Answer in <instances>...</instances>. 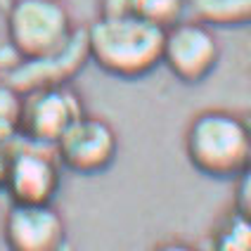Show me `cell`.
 Returning <instances> with one entry per match:
<instances>
[{
  "label": "cell",
  "mask_w": 251,
  "mask_h": 251,
  "mask_svg": "<svg viewBox=\"0 0 251 251\" xmlns=\"http://www.w3.org/2000/svg\"><path fill=\"white\" fill-rule=\"evenodd\" d=\"M164 28L150 24L138 14L95 17L85 26L90 62L107 76L138 81L161 67Z\"/></svg>",
  "instance_id": "obj_1"
},
{
  "label": "cell",
  "mask_w": 251,
  "mask_h": 251,
  "mask_svg": "<svg viewBox=\"0 0 251 251\" xmlns=\"http://www.w3.org/2000/svg\"><path fill=\"white\" fill-rule=\"evenodd\" d=\"M185 156L206 178L235 180L251 164V121L221 107L197 112L185 128Z\"/></svg>",
  "instance_id": "obj_2"
},
{
  "label": "cell",
  "mask_w": 251,
  "mask_h": 251,
  "mask_svg": "<svg viewBox=\"0 0 251 251\" xmlns=\"http://www.w3.org/2000/svg\"><path fill=\"white\" fill-rule=\"evenodd\" d=\"M2 14L5 36L22 62L62 50L78 28L67 0H12Z\"/></svg>",
  "instance_id": "obj_3"
},
{
  "label": "cell",
  "mask_w": 251,
  "mask_h": 251,
  "mask_svg": "<svg viewBox=\"0 0 251 251\" xmlns=\"http://www.w3.org/2000/svg\"><path fill=\"white\" fill-rule=\"evenodd\" d=\"M223 48L216 28L185 17L164 33L161 67L185 85H199L209 78L221 64Z\"/></svg>",
  "instance_id": "obj_4"
},
{
  "label": "cell",
  "mask_w": 251,
  "mask_h": 251,
  "mask_svg": "<svg viewBox=\"0 0 251 251\" xmlns=\"http://www.w3.org/2000/svg\"><path fill=\"white\" fill-rule=\"evenodd\" d=\"M59 187L62 166L50 147L31 145L24 140L10 145V164L2 190L12 204H55Z\"/></svg>",
  "instance_id": "obj_5"
},
{
  "label": "cell",
  "mask_w": 251,
  "mask_h": 251,
  "mask_svg": "<svg viewBox=\"0 0 251 251\" xmlns=\"http://www.w3.org/2000/svg\"><path fill=\"white\" fill-rule=\"evenodd\" d=\"M85 114V102L74 85H55L24 93L19 140L55 147L71 126Z\"/></svg>",
  "instance_id": "obj_6"
},
{
  "label": "cell",
  "mask_w": 251,
  "mask_h": 251,
  "mask_svg": "<svg viewBox=\"0 0 251 251\" xmlns=\"http://www.w3.org/2000/svg\"><path fill=\"white\" fill-rule=\"evenodd\" d=\"M59 166L76 176H100L119 156V133L107 119L85 112L52 147Z\"/></svg>",
  "instance_id": "obj_7"
},
{
  "label": "cell",
  "mask_w": 251,
  "mask_h": 251,
  "mask_svg": "<svg viewBox=\"0 0 251 251\" xmlns=\"http://www.w3.org/2000/svg\"><path fill=\"white\" fill-rule=\"evenodd\" d=\"M7 251H67L69 230L55 204H12L2 218Z\"/></svg>",
  "instance_id": "obj_8"
},
{
  "label": "cell",
  "mask_w": 251,
  "mask_h": 251,
  "mask_svg": "<svg viewBox=\"0 0 251 251\" xmlns=\"http://www.w3.org/2000/svg\"><path fill=\"white\" fill-rule=\"evenodd\" d=\"M88 64H90V57H88V43H85V26H78L62 50L38 57V59H24L2 78L24 95L41 88L71 85L74 78Z\"/></svg>",
  "instance_id": "obj_9"
},
{
  "label": "cell",
  "mask_w": 251,
  "mask_h": 251,
  "mask_svg": "<svg viewBox=\"0 0 251 251\" xmlns=\"http://www.w3.org/2000/svg\"><path fill=\"white\" fill-rule=\"evenodd\" d=\"M187 17L213 28L251 26V0H185Z\"/></svg>",
  "instance_id": "obj_10"
},
{
  "label": "cell",
  "mask_w": 251,
  "mask_h": 251,
  "mask_svg": "<svg viewBox=\"0 0 251 251\" xmlns=\"http://www.w3.org/2000/svg\"><path fill=\"white\" fill-rule=\"evenodd\" d=\"M22 104L24 95L5 78L0 81V145H14L22 130Z\"/></svg>",
  "instance_id": "obj_11"
},
{
  "label": "cell",
  "mask_w": 251,
  "mask_h": 251,
  "mask_svg": "<svg viewBox=\"0 0 251 251\" xmlns=\"http://www.w3.org/2000/svg\"><path fill=\"white\" fill-rule=\"evenodd\" d=\"M135 14L166 31L187 17V7L185 0H135Z\"/></svg>",
  "instance_id": "obj_12"
},
{
  "label": "cell",
  "mask_w": 251,
  "mask_h": 251,
  "mask_svg": "<svg viewBox=\"0 0 251 251\" xmlns=\"http://www.w3.org/2000/svg\"><path fill=\"white\" fill-rule=\"evenodd\" d=\"M211 251H251V225L230 216V221L213 235Z\"/></svg>",
  "instance_id": "obj_13"
},
{
  "label": "cell",
  "mask_w": 251,
  "mask_h": 251,
  "mask_svg": "<svg viewBox=\"0 0 251 251\" xmlns=\"http://www.w3.org/2000/svg\"><path fill=\"white\" fill-rule=\"evenodd\" d=\"M235 190H232V216L251 225V164L237 178H235Z\"/></svg>",
  "instance_id": "obj_14"
},
{
  "label": "cell",
  "mask_w": 251,
  "mask_h": 251,
  "mask_svg": "<svg viewBox=\"0 0 251 251\" xmlns=\"http://www.w3.org/2000/svg\"><path fill=\"white\" fill-rule=\"evenodd\" d=\"M135 14V0H100V17Z\"/></svg>",
  "instance_id": "obj_15"
},
{
  "label": "cell",
  "mask_w": 251,
  "mask_h": 251,
  "mask_svg": "<svg viewBox=\"0 0 251 251\" xmlns=\"http://www.w3.org/2000/svg\"><path fill=\"white\" fill-rule=\"evenodd\" d=\"M19 62H22V59L14 52V48L10 45L5 31H2V33H0V76H7Z\"/></svg>",
  "instance_id": "obj_16"
},
{
  "label": "cell",
  "mask_w": 251,
  "mask_h": 251,
  "mask_svg": "<svg viewBox=\"0 0 251 251\" xmlns=\"http://www.w3.org/2000/svg\"><path fill=\"white\" fill-rule=\"evenodd\" d=\"M152 251H199L195 244H190V242H185V239H164V242H159Z\"/></svg>",
  "instance_id": "obj_17"
},
{
  "label": "cell",
  "mask_w": 251,
  "mask_h": 251,
  "mask_svg": "<svg viewBox=\"0 0 251 251\" xmlns=\"http://www.w3.org/2000/svg\"><path fill=\"white\" fill-rule=\"evenodd\" d=\"M7 164H10V145H0V190L5 185V176H7Z\"/></svg>",
  "instance_id": "obj_18"
},
{
  "label": "cell",
  "mask_w": 251,
  "mask_h": 251,
  "mask_svg": "<svg viewBox=\"0 0 251 251\" xmlns=\"http://www.w3.org/2000/svg\"><path fill=\"white\" fill-rule=\"evenodd\" d=\"M247 71H249V76H251V38H249V43H247Z\"/></svg>",
  "instance_id": "obj_19"
},
{
  "label": "cell",
  "mask_w": 251,
  "mask_h": 251,
  "mask_svg": "<svg viewBox=\"0 0 251 251\" xmlns=\"http://www.w3.org/2000/svg\"><path fill=\"white\" fill-rule=\"evenodd\" d=\"M10 5H12V0H0V12H5Z\"/></svg>",
  "instance_id": "obj_20"
}]
</instances>
